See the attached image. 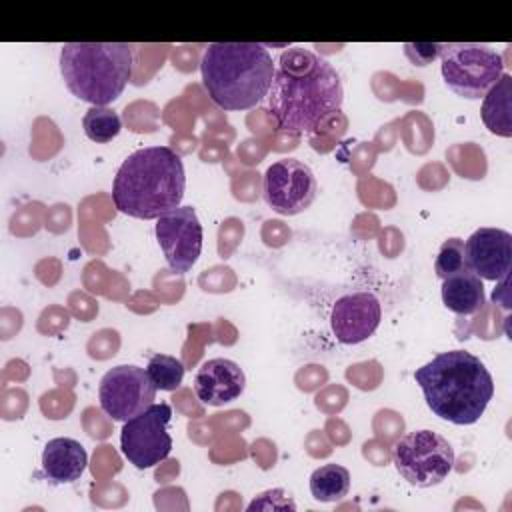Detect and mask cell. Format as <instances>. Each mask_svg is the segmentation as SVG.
Wrapping results in <instances>:
<instances>
[{
  "mask_svg": "<svg viewBox=\"0 0 512 512\" xmlns=\"http://www.w3.org/2000/svg\"><path fill=\"white\" fill-rule=\"evenodd\" d=\"M342 100L340 74L326 58L300 46L280 54L268 90V108L280 130L312 132L340 110Z\"/></svg>",
  "mask_w": 512,
  "mask_h": 512,
  "instance_id": "obj_1",
  "label": "cell"
},
{
  "mask_svg": "<svg viewBox=\"0 0 512 512\" xmlns=\"http://www.w3.org/2000/svg\"><path fill=\"white\" fill-rule=\"evenodd\" d=\"M186 188L182 158L168 146L138 148L120 164L112 182L118 212L158 220L180 206Z\"/></svg>",
  "mask_w": 512,
  "mask_h": 512,
  "instance_id": "obj_2",
  "label": "cell"
},
{
  "mask_svg": "<svg viewBox=\"0 0 512 512\" xmlns=\"http://www.w3.org/2000/svg\"><path fill=\"white\" fill-rule=\"evenodd\" d=\"M414 380L422 388L428 408L458 426L480 420L494 396L492 374L478 356L466 350L436 354L416 368Z\"/></svg>",
  "mask_w": 512,
  "mask_h": 512,
  "instance_id": "obj_3",
  "label": "cell"
},
{
  "mask_svg": "<svg viewBox=\"0 0 512 512\" xmlns=\"http://www.w3.org/2000/svg\"><path fill=\"white\" fill-rule=\"evenodd\" d=\"M200 70L202 84L216 106L248 110L268 96L276 64L264 44L214 42L204 50Z\"/></svg>",
  "mask_w": 512,
  "mask_h": 512,
  "instance_id": "obj_4",
  "label": "cell"
},
{
  "mask_svg": "<svg viewBox=\"0 0 512 512\" xmlns=\"http://www.w3.org/2000/svg\"><path fill=\"white\" fill-rule=\"evenodd\" d=\"M132 62L126 42H66L60 50L66 88L92 106H108L124 92Z\"/></svg>",
  "mask_w": 512,
  "mask_h": 512,
  "instance_id": "obj_5",
  "label": "cell"
},
{
  "mask_svg": "<svg viewBox=\"0 0 512 512\" xmlns=\"http://www.w3.org/2000/svg\"><path fill=\"white\" fill-rule=\"evenodd\" d=\"M440 70L444 84L468 100L484 98L504 74V62L486 44L450 42L440 48Z\"/></svg>",
  "mask_w": 512,
  "mask_h": 512,
  "instance_id": "obj_6",
  "label": "cell"
},
{
  "mask_svg": "<svg viewBox=\"0 0 512 512\" xmlns=\"http://www.w3.org/2000/svg\"><path fill=\"white\" fill-rule=\"evenodd\" d=\"M398 474L416 488H432L446 480L454 468V448L432 430H414L402 436L392 448Z\"/></svg>",
  "mask_w": 512,
  "mask_h": 512,
  "instance_id": "obj_7",
  "label": "cell"
},
{
  "mask_svg": "<svg viewBox=\"0 0 512 512\" xmlns=\"http://www.w3.org/2000/svg\"><path fill=\"white\" fill-rule=\"evenodd\" d=\"M170 420L172 408L166 402H154L144 412L126 420L120 432L124 458L138 470L152 468L166 460L172 450V436L168 432Z\"/></svg>",
  "mask_w": 512,
  "mask_h": 512,
  "instance_id": "obj_8",
  "label": "cell"
},
{
  "mask_svg": "<svg viewBox=\"0 0 512 512\" xmlns=\"http://www.w3.org/2000/svg\"><path fill=\"white\" fill-rule=\"evenodd\" d=\"M318 182L308 164L296 158H280L272 162L262 180L266 204L284 216L304 212L316 198Z\"/></svg>",
  "mask_w": 512,
  "mask_h": 512,
  "instance_id": "obj_9",
  "label": "cell"
},
{
  "mask_svg": "<svg viewBox=\"0 0 512 512\" xmlns=\"http://www.w3.org/2000/svg\"><path fill=\"white\" fill-rule=\"evenodd\" d=\"M100 408L118 422H126L154 404L156 386L146 368L120 364L110 368L98 386Z\"/></svg>",
  "mask_w": 512,
  "mask_h": 512,
  "instance_id": "obj_10",
  "label": "cell"
},
{
  "mask_svg": "<svg viewBox=\"0 0 512 512\" xmlns=\"http://www.w3.org/2000/svg\"><path fill=\"white\" fill-rule=\"evenodd\" d=\"M156 240L170 270L188 272L202 252V224L192 206H178L156 220Z\"/></svg>",
  "mask_w": 512,
  "mask_h": 512,
  "instance_id": "obj_11",
  "label": "cell"
},
{
  "mask_svg": "<svg viewBox=\"0 0 512 512\" xmlns=\"http://www.w3.org/2000/svg\"><path fill=\"white\" fill-rule=\"evenodd\" d=\"M380 318V300L372 292H354L334 302L330 328L340 344H360L376 332Z\"/></svg>",
  "mask_w": 512,
  "mask_h": 512,
  "instance_id": "obj_12",
  "label": "cell"
},
{
  "mask_svg": "<svg viewBox=\"0 0 512 512\" xmlns=\"http://www.w3.org/2000/svg\"><path fill=\"white\" fill-rule=\"evenodd\" d=\"M466 268L484 280H502L512 266V234L502 228H478L464 244Z\"/></svg>",
  "mask_w": 512,
  "mask_h": 512,
  "instance_id": "obj_13",
  "label": "cell"
},
{
  "mask_svg": "<svg viewBox=\"0 0 512 512\" xmlns=\"http://www.w3.org/2000/svg\"><path fill=\"white\" fill-rule=\"evenodd\" d=\"M246 386L242 368L228 358H210L202 362L194 376V392L208 406H222L236 400Z\"/></svg>",
  "mask_w": 512,
  "mask_h": 512,
  "instance_id": "obj_14",
  "label": "cell"
},
{
  "mask_svg": "<svg viewBox=\"0 0 512 512\" xmlns=\"http://www.w3.org/2000/svg\"><path fill=\"white\" fill-rule=\"evenodd\" d=\"M88 464L84 446L68 436H58L46 442L42 450V476L52 484L76 482Z\"/></svg>",
  "mask_w": 512,
  "mask_h": 512,
  "instance_id": "obj_15",
  "label": "cell"
},
{
  "mask_svg": "<svg viewBox=\"0 0 512 512\" xmlns=\"http://www.w3.org/2000/svg\"><path fill=\"white\" fill-rule=\"evenodd\" d=\"M442 302L460 316L476 314L484 304V284L472 270L462 268L442 280Z\"/></svg>",
  "mask_w": 512,
  "mask_h": 512,
  "instance_id": "obj_16",
  "label": "cell"
},
{
  "mask_svg": "<svg viewBox=\"0 0 512 512\" xmlns=\"http://www.w3.org/2000/svg\"><path fill=\"white\" fill-rule=\"evenodd\" d=\"M480 116L484 126L502 138L512 136V76L502 74L500 80L486 92Z\"/></svg>",
  "mask_w": 512,
  "mask_h": 512,
  "instance_id": "obj_17",
  "label": "cell"
},
{
  "mask_svg": "<svg viewBox=\"0 0 512 512\" xmlns=\"http://www.w3.org/2000/svg\"><path fill=\"white\" fill-rule=\"evenodd\" d=\"M350 490V472L340 464H324L310 476V494L318 502H338Z\"/></svg>",
  "mask_w": 512,
  "mask_h": 512,
  "instance_id": "obj_18",
  "label": "cell"
},
{
  "mask_svg": "<svg viewBox=\"0 0 512 512\" xmlns=\"http://www.w3.org/2000/svg\"><path fill=\"white\" fill-rule=\"evenodd\" d=\"M82 128H84V134L92 142L106 144L120 134L122 120L108 106H92L90 110H86V114L82 118Z\"/></svg>",
  "mask_w": 512,
  "mask_h": 512,
  "instance_id": "obj_19",
  "label": "cell"
},
{
  "mask_svg": "<svg viewBox=\"0 0 512 512\" xmlns=\"http://www.w3.org/2000/svg\"><path fill=\"white\" fill-rule=\"evenodd\" d=\"M146 372L156 390H176L184 378V364L176 356L154 354L146 364Z\"/></svg>",
  "mask_w": 512,
  "mask_h": 512,
  "instance_id": "obj_20",
  "label": "cell"
},
{
  "mask_svg": "<svg viewBox=\"0 0 512 512\" xmlns=\"http://www.w3.org/2000/svg\"><path fill=\"white\" fill-rule=\"evenodd\" d=\"M466 268V258H464V240L460 238H448L442 242L436 262H434V272L440 280L446 276L454 274L456 270Z\"/></svg>",
  "mask_w": 512,
  "mask_h": 512,
  "instance_id": "obj_21",
  "label": "cell"
},
{
  "mask_svg": "<svg viewBox=\"0 0 512 512\" xmlns=\"http://www.w3.org/2000/svg\"><path fill=\"white\" fill-rule=\"evenodd\" d=\"M248 512H254V510H296V504L294 500L282 490V488H272V490H266L262 494H258L246 508Z\"/></svg>",
  "mask_w": 512,
  "mask_h": 512,
  "instance_id": "obj_22",
  "label": "cell"
},
{
  "mask_svg": "<svg viewBox=\"0 0 512 512\" xmlns=\"http://www.w3.org/2000/svg\"><path fill=\"white\" fill-rule=\"evenodd\" d=\"M406 54L408 58L418 64V66H424L428 64L430 60H434L436 56H440V48L442 44H406Z\"/></svg>",
  "mask_w": 512,
  "mask_h": 512,
  "instance_id": "obj_23",
  "label": "cell"
}]
</instances>
